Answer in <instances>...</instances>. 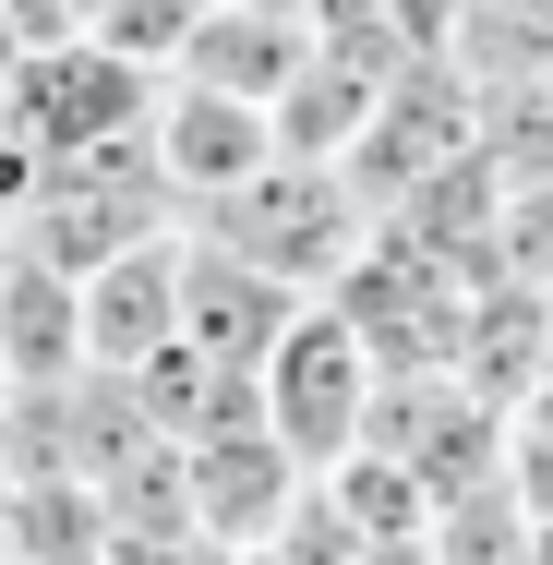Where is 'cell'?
I'll return each instance as SVG.
<instances>
[{
	"label": "cell",
	"instance_id": "obj_1",
	"mask_svg": "<svg viewBox=\"0 0 553 565\" xmlns=\"http://www.w3.org/2000/svg\"><path fill=\"white\" fill-rule=\"evenodd\" d=\"M193 241H217V253H241V265H265L277 289L326 301L337 265H349V241H361V193H349V169L277 157L265 181H241L228 205H205V217H193Z\"/></svg>",
	"mask_w": 553,
	"mask_h": 565
},
{
	"label": "cell",
	"instance_id": "obj_2",
	"mask_svg": "<svg viewBox=\"0 0 553 565\" xmlns=\"http://www.w3.org/2000/svg\"><path fill=\"white\" fill-rule=\"evenodd\" d=\"M265 434L301 457V469H337V457L361 446V422H373V349H361V326L337 313V301H301L289 313V338L265 349Z\"/></svg>",
	"mask_w": 553,
	"mask_h": 565
},
{
	"label": "cell",
	"instance_id": "obj_3",
	"mask_svg": "<svg viewBox=\"0 0 553 565\" xmlns=\"http://www.w3.org/2000/svg\"><path fill=\"white\" fill-rule=\"evenodd\" d=\"M157 73H132L120 49L97 36H73V49H36V61H12V132L36 145V157H85V145H132L145 120H157Z\"/></svg>",
	"mask_w": 553,
	"mask_h": 565
},
{
	"label": "cell",
	"instance_id": "obj_4",
	"mask_svg": "<svg viewBox=\"0 0 553 565\" xmlns=\"http://www.w3.org/2000/svg\"><path fill=\"white\" fill-rule=\"evenodd\" d=\"M145 145H157V181H169V205H228L241 181H265L277 169V109H241V97H205V85H169L157 120H145Z\"/></svg>",
	"mask_w": 553,
	"mask_h": 565
},
{
	"label": "cell",
	"instance_id": "obj_5",
	"mask_svg": "<svg viewBox=\"0 0 553 565\" xmlns=\"http://www.w3.org/2000/svg\"><path fill=\"white\" fill-rule=\"evenodd\" d=\"M181 481H193V542H217V554H265L313 469L253 422V434H217V446H181Z\"/></svg>",
	"mask_w": 553,
	"mask_h": 565
},
{
	"label": "cell",
	"instance_id": "obj_6",
	"mask_svg": "<svg viewBox=\"0 0 553 565\" xmlns=\"http://www.w3.org/2000/svg\"><path fill=\"white\" fill-rule=\"evenodd\" d=\"M301 73H313V24H301L289 0H205V24H193V49H181L169 85H205V97H241V109H277Z\"/></svg>",
	"mask_w": 553,
	"mask_h": 565
},
{
	"label": "cell",
	"instance_id": "obj_7",
	"mask_svg": "<svg viewBox=\"0 0 553 565\" xmlns=\"http://www.w3.org/2000/svg\"><path fill=\"white\" fill-rule=\"evenodd\" d=\"M289 313H301V289H277L265 265H241V253L181 228V349H205L228 373H265V349L289 338Z\"/></svg>",
	"mask_w": 553,
	"mask_h": 565
},
{
	"label": "cell",
	"instance_id": "obj_8",
	"mask_svg": "<svg viewBox=\"0 0 553 565\" xmlns=\"http://www.w3.org/2000/svg\"><path fill=\"white\" fill-rule=\"evenodd\" d=\"M157 349H181V228L132 241L85 277V361L97 373H145Z\"/></svg>",
	"mask_w": 553,
	"mask_h": 565
},
{
	"label": "cell",
	"instance_id": "obj_9",
	"mask_svg": "<svg viewBox=\"0 0 553 565\" xmlns=\"http://www.w3.org/2000/svg\"><path fill=\"white\" fill-rule=\"evenodd\" d=\"M73 373H97L85 361V277H61L24 241H0V397L73 385Z\"/></svg>",
	"mask_w": 553,
	"mask_h": 565
},
{
	"label": "cell",
	"instance_id": "obj_10",
	"mask_svg": "<svg viewBox=\"0 0 553 565\" xmlns=\"http://www.w3.org/2000/svg\"><path fill=\"white\" fill-rule=\"evenodd\" d=\"M0 565H109V493H97L85 469L12 481V505H0Z\"/></svg>",
	"mask_w": 553,
	"mask_h": 565
},
{
	"label": "cell",
	"instance_id": "obj_11",
	"mask_svg": "<svg viewBox=\"0 0 553 565\" xmlns=\"http://www.w3.org/2000/svg\"><path fill=\"white\" fill-rule=\"evenodd\" d=\"M530 505H518V481L493 469V481H469V493H445L434 505V530H422V554L434 565H530Z\"/></svg>",
	"mask_w": 553,
	"mask_h": 565
},
{
	"label": "cell",
	"instance_id": "obj_12",
	"mask_svg": "<svg viewBox=\"0 0 553 565\" xmlns=\"http://www.w3.org/2000/svg\"><path fill=\"white\" fill-rule=\"evenodd\" d=\"M193 24H205V0H97V24H85V36L120 49L132 73H157V85H169V73H181V49H193Z\"/></svg>",
	"mask_w": 553,
	"mask_h": 565
},
{
	"label": "cell",
	"instance_id": "obj_13",
	"mask_svg": "<svg viewBox=\"0 0 553 565\" xmlns=\"http://www.w3.org/2000/svg\"><path fill=\"white\" fill-rule=\"evenodd\" d=\"M493 253H506V277H518V289H553V181H518V193H506Z\"/></svg>",
	"mask_w": 553,
	"mask_h": 565
},
{
	"label": "cell",
	"instance_id": "obj_14",
	"mask_svg": "<svg viewBox=\"0 0 553 565\" xmlns=\"http://www.w3.org/2000/svg\"><path fill=\"white\" fill-rule=\"evenodd\" d=\"M12 61H24V36H12V12H0V73H12Z\"/></svg>",
	"mask_w": 553,
	"mask_h": 565
},
{
	"label": "cell",
	"instance_id": "obj_15",
	"mask_svg": "<svg viewBox=\"0 0 553 565\" xmlns=\"http://www.w3.org/2000/svg\"><path fill=\"white\" fill-rule=\"evenodd\" d=\"M0 145H12V73H0Z\"/></svg>",
	"mask_w": 553,
	"mask_h": 565
},
{
	"label": "cell",
	"instance_id": "obj_16",
	"mask_svg": "<svg viewBox=\"0 0 553 565\" xmlns=\"http://www.w3.org/2000/svg\"><path fill=\"white\" fill-rule=\"evenodd\" d=\"M530 565H553V530H542V542H530Z\"/></svg>",
	"mask_w": 553,
	"mask_h": 565
},
{
	"label": "cell",
	"instance_id": "obj_17",
	"mask_svg": "<svg viewBox=\"0 0 553 565\" xmlns=\"http://www.w3.org/2000/svg\"><path fill=\"white\" fill-rule=\"evenodd\" d=\"M542 85H553V73H542Z\"/></svg>",
	"mask_w": 553,
	"mask_h": 565
}]
</instances>
